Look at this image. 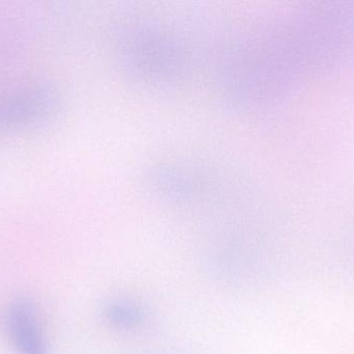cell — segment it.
<instances>
[{
  "instance_id": "obj_1",
  "label": "cell",
  "mask_w": 354,
  "mask_h": 354,
  "mask_svg": "<svg viewBox=\"0 0 354 354\" xmlns=\"http://www.w3.org/2000/svg\"><path fill=\"white\" fill-rule=\"evenodd\" d=\"M4 324L8 340L17 354L49 353L37 307L30 299L19 297L10 301Z\"/></svg>"
},
{
  "instance_id": "obj_2",
  "label": "cell",
  "mask_w": 354,
  "mask_h": 354,
  "mask_svg": "<svg viewBox=\"0 0 354 354\" xmlns=\"http://www.w3.org/2000/svg\"><path fill=\"white\" fill-rule=\"evenodd\" d=\"M103 317L112 328L130 332L145 326L147 314L145 308L135 301L114 299L104 306Z\"/></svg>"
}]
</instances>
